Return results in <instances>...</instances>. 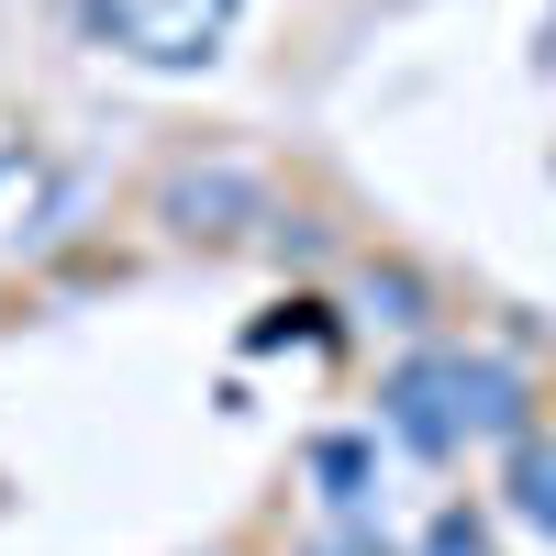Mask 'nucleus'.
<instances>
[{"mask_svg": "<svg viewBox=\"0 0 556 556\" xmlns=\"http://www.w3.org/2000/svg\"><path fill=\"white\" fill-rule=\"evenodd\" d=\"M312 468H323V501H367V468H379V456H367L356 434H334V445L312 456Z\"/></svg>", "mask_w": 556, "mask_h": 556, "instance_id": "6", "label": "nucleus"}, {"mask_svg": "<svg viewBox=\"0 0 556 556\" xmlns=\"http://www.w3.org/2000/svg\"><path fill=\"white\" fill-rule=\"evenodd\" d=\"M23 178H34V146H23L12 123H0V190H23Z\"/></svg>", "mask_w": 556, "mask_h": 556, "instance_id": "8", "label": "nucleus"}, {"mask_svg": "<svg viewBox=\"0 0 556 556\" xmlns=\"http://www.w3.org/2000/svg\"><path fill=\"white\" fill-rule=\"evenodd\" d=\"M424 556H479V523H468V513H445V523H434V545H424Z\"/></svg>", "mask_w": 556, "mask_h": 556, "instance_id": "7", "label": "nucleus"}, {"mask_svg": "<svg viewBox=\"0 0 556 556\" xmlns=\"http://www.w3.org/2000/svg\"><path fill=\"white\" fill-rule=\"evenodd\" d=\"M434 412H445V445L456 434H513L523 424V379L490 356H434Z\"/></svg>", "mask_w": 556, "mask_h": 556, "instance_id": "2", "label": "nucleus"}, {"mask_svg": "<svg viewBox=\"0 0 556 556\" xmlns=\"http://www.w3.org/2000/svg\"><path fill=\"white\" fill-rule=\"evenodd\" d=\"M235 212H256V190H245V178H178V190H167V223H178V235H235Z\"/></svg>", "mask_w": 556, "mask_h": 556, "instance_id": "3", "label": "nucleus"}, {"mask_svg": "<svg viewBox=\"0 0 556 556\" xmlns=\"http://www.w3.org/2000/svg\"><path fill=\"white\" fill-rule=\"evenodd\" d=\"M513 513L534 534H556V434H523L513 445Z\"/></svg>", "mask_w": 556, "mask_h": 556, "instance_id": "4", "label": "nucleus"}, {"mask_svg": "<svg viewBox=\"0 0 556 556\" xmlns=\"http://www.w3.org/2000/svg\"><path fill=\"white\" fill-rule=\"evenodd\" d=\"M390 424H401L412 445H445V412H434V367H401V379H390Z\"/></svg>", "mask_w": 556, "mask_h": 556, "instance_id": "5", "label": "nucleus"}, {"mask_svg": "<svg viewBox=\"0 0 556 556\" xmlns=\"http://www.w3.org/2000/svg\"><path fill=\"white\" fill-rule=\"evenodd\" d=\"M245 0H89V23H101L123 56H146V67H201L223 34H235Z\"/></svg>", "mask_w": 556, "mask_h": 556, "instance_id": "1", "label": "nucleus"}]
</instances>
